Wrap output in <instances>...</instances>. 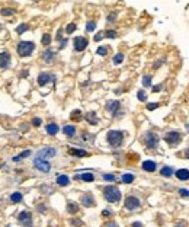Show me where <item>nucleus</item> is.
<instances>
[{
  "instance_id": "nucleus-1",
  "label": "nucleus",
  "mask_w": 189,
  "mask_h": 227,
  "mask_svg": "<svg viewBox=\"0 0 189 227\" xmlns=\"http://www.w3.org/2000/svg\"><path fill=\"white\" fill-rule=\"evenodd\" d=\"M103 197L108 202H118L121 199V191L113 185H109L103 188Z\"/></svg>"
},
{
  "instance_id": "nucleus-2",
  "label": "nucleus",
  "mask_w": 189,
  "mask_h": 227,
  "mask_svg": "<svg viewBox=\"0 0 189 227\" xmlns=\"http://www.w3.org/2000/svg\"><path fill=\"white\" fill-rule=\"evenodd\" d=\"M106 140L108 143L112 146V147H119L124 141V132L122 131H116V130H112L106 134Z\"/></svg>"
},
{
  "instance_id": "nucleus-3",
  "label": "nucleus",
  "mask_w": 189,
  "mask_h": 227,
  "mask_svg": "<svg viewBox=\"0 0 189 227\" xmlns=\"http://www.w3.org/2000/svg\"><path fill=\"white\" fill-rule=\"evenodd\" d=\"M35 50V44L31 41H20L18 44V54L20 57H29Z\"/></svg>"
},
{
  "instance_id": "nucleus-4",
  "label": "nucleus",
  "mask_w": 189,
  "mask_h": 227,
  "mask_svg": "<svg viewBox=\"0 0 189 227\" xmlns=\"http://www.w3.org/2000/svg\"><path fill=\"white\" fill-rule=\"evenodd\" d=\"M163 138H164V141H166L169 146L175 147V146H178L182 141V135H180L179 131H169V132L164 134Z\"/></svg>"
},
{
  "instance_id": "nucleus-5",
  "label": "nucleus",
  "mask_w": 189,
  "mask_h": 227,
  "mask_svg": "<svg viewBox=\"0 0 189 227\" xmlns=\"http://www.w3.org/2000/svg\"><path fill=\"white\" fill-rule=\"evenodd\" d=\"M159 140H160L159 135L156 132H153V131H148L144 135V144H146L147 149H156L157 144H159Z\"/></svg>"
},
{
  "instance_id": "nucleus-6",
  "label": "nucleus",
  "mask_w": 189,
  "mask_h": 227,
  "mask_svg": "<svg viewBox=\"0 0 189 227\" xmlns=\"http://www.w3.org/2000/svg\"><path fill=\"white\" fill-rule=\"evenodd\" d=\"M34 166L39 170V172H44V173H48L51 170V165L48 160H45V159H41V157H35L34 160Z\"/></svg>"
},
{
  "instance_id": "nucleus-7",
  "label": "nucleus",
  "mask_w": 189,
  "mask_h": 227,
  "mask_svg": "<svg viewBox=\"0 0 189 227\" xmlns=\"http://www.w3.org/2000/svg\"><path fill=\"white\" fill-rule=\"evenodd\" d=\"M18 221H19L23 227H32V214H31L28 210L22 211V213H19V216H18Z\"/></svg>"
},
{
  "instance_id": "nucleus-8",
  "label": "nucleus",
  "mask_w": 189,
  "mask_h": 227,
  "mask_svg": "<svg viewBox=\"0 0 189 227\" xmlns=\"http://www.w3.org/2000/svg\"><path fill=\"white\" fill-rule=\"evenodd\" d=\"M140 205H141V202H140V199L137 198V197H127L125 198V202H124V207L127 208V210H130V211H134V210H137V208H140Z\"/></svg>"
},
{
  "instance_id": "nucleus-9",
  "label": "nucleus",
  "mask_w": 189,
  "mask_h": 227,
  "mask_svg": "<svg viewBox=\"0 0 189 227\" xmlns=\"http://www.w3.org/2000/svg\"><path fill=\"white\" fill-rule=\"evenodd\" d=\"M119 106H121V103L118 102V101H109V102L106 103V109H108L109 112H112V115H113V117H119V115H122V112L119 111Z\"/></svg>"
},
{
  "instance_id": "nucleus-10",
  "label": "nucleus",
  "mask_w": 189,
  "mask_h": 227,
  "mask_svg": "<svg viewBox=\"0 0 189 227\" xmlns=\"http://www.w3.org/2000/svg\"><path fill=\"white\" fill-rule=\"evenodd\" d=\"M55 154H57V150L54 147H44L38 151L36 157H41V159H45L47 160V159H50V157H54Z\"/></svg>"
},
{
  "instance_id": "nucleus-11",
  "label": "nucleus",
  "mask_w": 189,
  "mask_h": 227,
  "mask_svg": "<svg viewBox=\"0 0 189 227\" xmlns=\"http://www.w3.org/2000/svg\"><path fill=\"white\" fill-rule=\"evenodd\" d=\"M87 44H89V41L84 38V36H76L74 38V41H73V45H74V50L76 51H83V50H86V47H87Z\"/></svg>"
},
{
  "instance_id": "nucleus-12",
  "label": "nucleus",
  "mask_w": 189,
  "mask_h": 227,
  "mask_svg": "<svg viewBox=\"0 0 189 227\" xmlns=\"http://www.w3.org/2000/svg\"><path fill=\"white\" fill-rule=\"evenodd\" d=\"M48 82H55V76L51 74V73H39L38 76V84L39 86H45Z\"/></svg>"
},
{
  "instance_id": "nucleus-13",
  "label": "nucleus",
  "mask_w": 189,
  "mask_h": 227,
  "mask_svg": "<svg viewBox=\"0 0 189 227\" xmlns=\"http://www.w3.org/2000/svg\"><path fill=\"white\" fill-rule=\"evenodd\" d=\"M10 66V54L7 51L0 53V69H7Z\"/></svg>"
},
{
  "instance_id": "nucleus-14",
  "label": "nucleus",
  "mask_w": 189,
  "mask_h": 227,
  "mask_svg": "<svg viewBox=\"0 0 189 227\" xmlns=\"http://www.w3.org/2000/svg\"><path fill=\"white\" fill-rule=\"evenodd\" d=\"M55 51L54 50H45L44 51V54H42V60L45 61V63H48V64H51V63H54L55 61Z\"/></svg>"
},
{
  "instance_id": "nucleus-15",
  "label": "nucleus",
  "mask_w": 189,
  "mask_h": 227,
  "mask_svg": "<svg viewBox=\"0 0 189 227\" xmlns=\"http://www.w3.org/2000/svg\"><path fill=\"white\" fill-rule=\"evenodd\" d=\"M82 204L84 207H93L95 205V198L92 194H84L82 197Z\"/></svg>"
},
{
  "instance_id": "nucleus-16",
  "label": "nucleus",
  "mask_w": 189,
  "mask_h": 227,
  "mask_svg": "<svg viewBox=\"0 0 189 227\" xmlns=\"http://www.w3.org/2000/svg\"><path fill=\"white\" fill-rule=\"evenodd\" d=\"M141 166H143V169H144L146 172H154L156 168H157L156 162H153V160H144Z\"/></svg>"
},
{
  "instance_id": "nucleus-17",
  "label": "nucleus",
  "mask_w": 189,
  "mask_h": 227,
  "mask_svg": "<svg viewBox=\"0 0 189 227\" xmlns=\"http://www.w3.org/2000/svg\"><path fill=\"white\" fill-rule=\"evenodd\" d=\"M74 179H82V180H84V182H93V180H95V175L90 173V172H86L83 175H76Z\"/></svg>"
},
{
  "instance_id": "nucleus-18",
  "label": "nucleus",
  "mask_w": 189,
  "mask_h": 227,
  "mask_svg": "<svg viewBox=\"0 0 189 227\" xmlns=\"http://www.w3.org/2000/svg\"><path fill=\"white\" fill-rule=\"evenodd\" d=\"M175 175L179 180H188L189 179V170L188 169H179V170L175 172Z\"/></svg>"
},
{
  "instance_id": "nucleus-19",
  "label": "nucleus",
  "mask_w": 189,
  "mask_h": 227,
  "mask_svg": "<svg viewBox=\"0 0 189 227\" xmlns=\"http://www.w3.org/2000/svg\"><path fill=\"white\" fill-rule=\"evenodd\" d=\"M45 130H47V132H48L50 135H55L60 131V128H58V125L55 122H50L48 125H45Z\"/></svg>"
},
{
  "instance_id": "nucleus-20",
  "label": "nucleus",
  "mask_w": 189,
  "mask_h": 227,
  "mask_svg": "<svg viewBox=\"0 0 189 227\" xmlns=\"http://www.w3.org/2000/svg\"><path fill=\"white\" fill-rule=\"evenodd\" d=\"M68 153L72 154V156H77V157H86V156H89V153L86 150H80V149H70Z\"/></svg>"
},
{
  "instance_id": "nucleus-21",
  "label": "nucleus",
  "mask_w": 189,
  "mask_h": 227,
  "mask_svg": "<svg viewBox=\"0 0 189 227\" xmlns=\"http://www.w3.org/2000/svg\"><path fill=\"white\" fill-rule=\"evenodd\" d=\"M63 132L67 135V137H74L76 127L74 125H65V127H63Z\"/></svg>"
},
{
  "instance_id": "nucleus-22",
  "label": "nucleus",
  "mask_w": 189,
  "mask_h": 227,
  "mask_svg": "<svg viewBox=\"0 0 189 227\" xmlns=\"http://www.w3.org/2000/svg\"><path fill=\"white\" fill-rule=\"evenodd\" d=\"M86 121L90 124V125H96L98 124V117L95 112H87L86 113Z\"/></svg>"
},
{
  "instance_id": "nucleus-23",
  "label": "nucleus",
  "mask_w": 189,
  "mask_h": 227,
  "mask_svg": "<svg viewBox=\"0 0 189 227\" xmlns=\"http://www.w3.org/2000/svg\"><path fill=\"white\" fill-rule=\"evenodd\" d=\"M173 173H175V170H173V168H170V166H164V168L160 169V175L164 176V178H170Z\"/></svg>"
},
{
  "instance_id": "nucleus-24",
  "label": "nucleus",
  "mask_w": 189,
  "mask_h": 227,
  "mask_svg": "<svg viewBox=\"0 0 189 227\" xmlns=\"http://www.w3.org/2000/svg\"><path fill=\"white\" fill-rule=\"evenodd\" d=\"M57 184H58L60 186H67V185L70 184V179H68L67 175H60V176L57 178Z\"/></svg>"
},
{
  "instance_id": "nucleus-25",
  "label": "nucleus",
  "mask_w": 189,
  "mask_h": 227,
  "mask_svg": "<svg viewBox=\"0 0 189 227\" xmlns=\"http://www.w3.org/2000/svg\"><path fill=\"white\" fill-rule=\"evenodd\" d=\"M67 211L70 214H76L79 211V205L76 202H67Z\"/></svg>"
},
{
  "instance_id": "nucleus-26",
  "label": "nucleus",
  "mask_w": 189,
  "mask_h": 227,
  "mask_svg": "<svg viewBox=\"0 0 189 227\" xmlns=\"http://www.w3.org/2000/svg\"><path fill=\"white\" fill-rule=\"evenodd\" d=\"M134 179H135V176L131 175V173H125V175H122V178H121V180H122L124 184H132Z\"/></svg>"
},
{
  "instance_id": "nucleus-27",
  "label": "nucleus",
  "mask_w": 189,
  "mask_h": 227,
  "mask_svg": "<svg viewBox=\"0 0 189 227\" xmlns=\"http://www.w3.org/2000/svg\"><path fill=\"white\" fill-rule=\"evenodd\" d=\"M29 154H31V150H25V151H22L20 154H18V156H15V157H13V162H20L22 159L28 157Z\"/></svg>"
},
{
  "instance_id": "nucleus-28",
  "label": "nucleus",
  "mask_w": 189,
  "mask_h": 227,
  "mask_svg": "<svg viewBox=\"0 0 189 227\" xmlns=\"http://www.w3.org/2000/svg\"><path fill=\"white\" fill-rule=\"evenodd\" d=\"M70 117H72L73 121H82V120H83V115H82V112H80V111H73Z\"/></svg>"
},
{
  "instance_id": "nucleus-29",
  "label": "nucleus",
  "mask_w": 189,
  "mask_h": 227,
  "mask_svg": "<svg viewBox=\"0 0 189 227\" xmlns=\"http://www.w3.org/2000/svg\"><path fill=\"white\" fill-rule=\"evenodd\" d=\"M22 198H23V197H22V194H20V192H13V194L10 195V199H12L13 202H20V201H22Z\"/></svg>"
},
{
  "instance_id": "nucleus-30",
  "label": "nucleus",
  "mask_w": 189,
  "mask_h": 227,
  "mask_svg": "<svg viewBox=\"0 0 189 227\" xmlns=\"http://www.w3.org/2000/svg\"><path fill=\"white\" fill-rule=\"evenodd\" d=\"M137 98H138V101H141V102H146V101H147V95H146V90H138V93H137Z\"/></svg>"
},
{
  "instance_id": "nucleus-31",
  "label": "nucleus",
  "mask_w": 189,
  "mask_h": 227,
  "mask_svg": "<svg viewBox=\"0 0 189 227\" xmlns=\"http://www.w3.org/2000/svg\"><path fill=\"white\" fill-rule=\"evenodd\" d=\"M28 29H29V26H28L26 24H22V25H19V26L16 28V32L20 35V34H23V32H26Z\"/></svg>"
},
{
  "instance_id": "nucleus-32",
  "label": "nucleus",
  "mask_w": 189,
  "mask_h": 227,
  "mask_svg": "<svg viewBox=\"0 0 189 227\" xmlns=\"http://www.w3.org/2000/svg\"><path fill=\"white\" fill-rule=\"evenodd\" d=\"M95 28H96V24H95L93 20H89L87 24H86V31H87V32H93Z\"/></svg>"
},
{
  "instance_id": "nucleus-33",
  "label": "nucleus",
  "mask_w": 189,
  "mask_h": 227,
  "mask_svg": "<svg viewBox=\"0 0 189 227\" xmlns=\"http://www.w3.org/2000/svg\"><path fill=\"white\" fill-rule=\"evenodd\" d=\"M50 44H51V35L44 34L42 35V45H50Z\"/></svg>"
},
{
  "instance_id": "nucleus-34",
  "label": "nucleus",
  "mask_w": 189,
  "mask_h": 227,
  "mask_svg": "<svg viewBox=\"0 0 189 227\" xmlns=\"http://www.w3.org/2000/svg\"><path fill=\"white\" fill-rule=\"evenodd\" d=\"M124 61V54L122 53H118L115 57H113V64H119Z\"/></svg>"
},
{
  "instance_id": "nucleus-35",
  "label": "nucleus",
  "mask_w": 189,
  "mask_h": 227,
  "mask_svg": "<svg viewBox=\"0 0 189 227\" xmlns=\"http://www.w3.org/2000/svg\"><path fill=\"white\" fill-rule=\"evenodd\" d=\"M76 28H77L76 24H68L67 28H65V34H68V35H70V34H73V32L76 31Z\"/></svg>"
},
{
  "instance_id": "nucleus-36",
  "label": "nucleus",
  "mask_w": 189,
  "mask_h": 227,
  "mask_svg": "<svg viewBox=\"0 0 189 227\" xmlns=\"http://www.w3.org/2000/svg\"><path fill=\"white\" fill-rule=\"evenodd\" d=\"M143 86L144 87H150L151 86V76H144L143 77Z\"/></svg>"
},
{
  "instance_id": "nucleus-37",
  "label": "nucleus",
  "mask_w": 189,
  "mask_h": 227,
  "mask_svg": "<svg viewBox=\"0 0 189 227\" xmlns=\"http://www.w3.org/2000/svg\"><path fill=\"white\" fill-rule=\"evenodd\" d=\"M0 13H2L3 16H10V15H15V9H2L0 10Z\"/></svg>"
},
{
  "instance_id": "nucleus-38",
  "label": "nucleus",
  "mask_w": 189,
  "mask_h": 227,
  "mask_svg": "<svg viewBox=\"0 0 189 227\" xmlns=\"http://www.w3.org/2000/svg\"><path fill=\"white\" fill-rule=\"evenodd\" d=\"M116 32L115 31H112V29H109V31H105V34H103V36H106V38H116Z\"/></svg>"
},
{
  "instance_id": "nucleus-39",
  "label": "nucleus",
  "mask_w": 189,
  "mask_h": 227,
  "mask_svg": "<svg viewBox=\"0 0 189 227\" xmlns=\"http://www.w3.org/2000/svg\"><path fill=\"white\" fill-rule=\"evenodd\" d=\"M96 53H98V55H102V57H103V55L108 54V48H106V47H99V48L96 50Z\"/></svg>"
},
{
  "instance_id": "nucleus-40",
  "label": "nucleus",
  "mask_w": 189,
  "mask_h": 227,
  "mask_svg": "<svg viewBox=\"0 0 189 227\" xmlns=\"http://www.w3.org/2000/svg\"><path fill=\"white\" fill-rule=\"evenodd\" d=\"M102 178H103L105 180H108V182H113V180H115V176H113V175H108V173L103 175Z\"/></svg>"
},
{
  "instance_id": "nucleus-41",
  "label": "nucleus",
  "mask_w": 189,
  "mask_h": 227,
  "mask_svg": "<svg viewBox=\"0 0 189 227\" xmlns=\"http://www.w3.org/2000/svg\"><path fill=\"white\" fill-rule=\"evenodd\" d=\"M156 108H159V103H148V105H147V109H148V111H154Z\"/></svg>"
},
{
  "instance_id": "nucleus-42",
  "label": "nucleus",
  "mask_w": 189,
  "mask_h": 227,
  "mask_svg": "<svg viewBox=\"0 0 189 227\" xmlns=\"http://www.w3.org/2000/svg\"><path fill=\"white\" fill-rule=\"evenodd\" d=\"M32 124H34L35 127H39V125L42 124V121H41V118H34V120H32Z\"/></svg>"
},
{
  "instance_id": "nucleus-43",
  "label": "nucleus",
  "mask_w": 189,
  "mask_h": 227,
  "mask_svg": "<svg viewBox=\"0 0 189 227\" xmlns=\"http://www.w3.org/2000/svg\"><path fill=\"white\" fill-rule=\"evenodd\" d=\"M161 89H163V84H157V86H153V92H154V93H157V92H160Z\"/></svg>"
},
{
  "instance_id": "nucleus-44",
  "label": "nucleus",
  "mask_w": 189,
  "mask_h": 227,
  "mask_svg": "<svg viewBox=\"0 0 189 227\" xmlns=\"http://www.w3.org/2000/svg\"><path fill=\"white\" fill-rule=\"evenodd\" d=\"M115 19H116V13H111V15H108V22H115Z\"/></svg>"
},
{
  "instance_id": "nucleus-45",
  "label": "nucleus",
  "mask_w": 189,
  "mask_h": 227,
  "mask_svg": "<svg viewBox=\"0 0 189 227\" xmlns=\"http://www.w3.org/2000/svg\"><path fill=\"white\" fill-rule=\"evenodd\" d=\"M72 224H73L74 227H80V226H82L83 223H82L80 220H72Z\"/></svg>"
},
{
  "instance_id": "nucleus-46",
  "label": "nucleus",
  "mask_w": 189,
  "mask_h": 227,
  "mask_svg": "<svg viewBox=\"0 0 189 227\" xmlns=\"http://www.w3.org/2000/svg\"><path fill=\"white\" fill-rule=\"evenodd\" d=\"M179 194L182 197H189V191L188 189H179Z\"/></svg>"
},
{
  "instance_id": "nucleus-47",
  "label": "nucleus",
  "mask_w": 189,
  "mask_h": 227,
  "mask_svg": "<svg viewBox=\"0 0 189 227\" xmlns=\"http://www.w3.org/2000/svg\"><path fill=\"white\" fill-rule=\"evenodd\" d=\"M103 227H118V224H116L115 221H109V223L103 224Z\"/></svg>"
},
{
  "instance_id": "nucleus-48",
  "label": "nucleus",
  "mask_w": 189,
  "mask_h": 227,
  "mask_svg": "<svg viewBox=\"0 0 189 227\" xmlns=\"http://www.w3.org/2000/svg\"><path fill=\"white\" fill-rule=\"evenodd\" d=\"M103 38V34H96L95 35V41H101Z\"/></svg>"
},
{
  "instance_id": "nucleus-49",
  "label": "nucleus",
  "mask_w": 189,
  "mask_h": 227,
  "mask_svg": "<svg viewBox=\"0 0 189 227\" xmlns=\"http://www.w3.org/2000/svg\"><path fill=\"white\" fill-rule=\"evenodd\" d=\"M131 227H143V224H141L140 221H135V223L131 224Z\"/></svg>"
},
{
  "instance_id": "nucleus-50",
  "label": "nucleus",
  "mask_w": 189,
  "mask_h": 227,
  "mask_svg": "<svg viewBox=\"0 0 189 227\" xmlns=\"http://www.w3.org/2000/svg\"><path fill=\"white\" fill-rule=\"evenodd\" d=\"M102 216H105V217H108V216H112V211H109V210H105V211L102 213Z\"/></svg>"
},
{
  "instance_id": "nucleus-51",
  "label": "nucleus",
  "mask_w": 189,
  "mask_h": 227,
  "mask_svg": "<svg viewBox=\"0 0 189 227\" xmlns=\"http://www.w3.org/2000/svg\"><path fill=\"white\" fill-rule=\"evenodd\" d=\"M175 227H186V223H185V221H179Z\"/></svg>"
},
{
  "instance_id": "nucleus-52",
  "label": "nucleus",
  "mask_w": 189,
  "mask_h": 227,
  "mask_svg": "<svg viewBox=\"0 0 189 227\" xmlns=\"http://www.w3.org/2000/svg\"><path fill=\"white\" fill-rule=\"evenodd\" d=\"M65 44H67V39H63L61 44H60V48H64V47H65Z\"/></svg>"
},
{
  "instance_id": "nucleus-53",
  "label": "nucleus",
  "mask_w": 189,
  "mask_h": 227,
  "mask_svg": "<svg viewBox=\"0 0 189 227\" xmlns=\"http://www.w3.org/2000/svg\"><path fill=\"white\" fill-rule=\"evenodd\" d=\"M186 159H189V149H188V151H186Z\"/></svg>"
},
{
  "instance_id": "nucleus-54",
  "label": "nucleus",
  "mask_w": 189,
  "mask_h": 227,
  "mask_svg": "<svg viewBox=\"0 0 189 227\" xmlns=\"http://www.w3.org/2000/svg\"><path fill=\"white\" fill-rule=\"evenodd\" d=\"M186 130H188V131H189V124H186Z\"/></svg>"
}]
</instances>
